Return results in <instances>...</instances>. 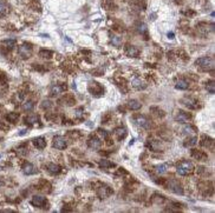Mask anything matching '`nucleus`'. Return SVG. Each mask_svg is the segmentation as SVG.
<instances>
[{
  "label": "nucleus",
  "mask_w": 215,
  "mask_h": 213,
  "mask_svg": "<svg viewBox=\"0 0 215 213\" xmlns=\"http://www.w3.org/2000/svg\"><path fill=\"white\" fill-rule=\"evenodd\" d=\"M193 171H194V165L189 160H183V161H181L180 164L177 165V170H176L177 174H180L182 177L188 175Z\"/></svg>",
  "instance_id": "1"
},
{
  "label": "nucleus",
  "mask_w": 215,
  "mask_h": 213,
  "mask_svg": "<svg viewBox=\"0 0 215 213\" xmlns=\"http://www.w3.org/2000/svg\"><path fill=\"white\" fill-rule=\"evenodd\" d=\"M195 64H196L200 68H202V70H205V71H209V70H212V68L214 67V60L210 57H202V58H198V60L195 61Z\"/></svg>",
  "instance_id": "2"
},
{
  "label": "nucleus",
  "mask_w": 215,
  "mask_h": 213,
  "mask_svg": "<svg viewBox=\"0 0 215 213\" xmlns=\"http://www.w3.org/2000/svg\"><path fill=\"white\" fill-rule=\"evenodd\" d=\"M132 121H134V124L137 127L143 128V130H147V128L150 127V120H149L145 115H141V114L134 115L132 117Z\"/></svg>",
  "instance_id": "3"
},
{
  "label": "nucleus",
  "mask_w": 215,
  "mask_h": 213,
  "mask_svg": "<svg viewBox=\"0 0 215 213\" xmlns=\"http://www.w3.org/2000/svg\"><path fill=\"white\" fill-rule=\"evenodd\" d=\"M163 185L168 190H170L172 192L176 193V194H183V189H182V186L180 185L179 181L174 180V179H172V180H164Z\"/></svg>",
  "instance_id": "4"
},
{
  "label": "nucleus",
  "mask_w": 215,
  "mask_h": 213,
  "mask_svg": "<svg viewBox=\"0 0 215 213\" xmlns=\"http://www.w3.org/2000/svg\"><path fill=\"white\" fill-rule=\"evenodd\" d=\"M181 103L187 107V108H189V110H198V107H200L198 100L191 98V97H184V98H182Z\"/></svg>",
  "instance_id": "5"
},
{
  "label": "nucleus",
  "mask_w": 215,
  "mask_h": 213,
  "mask_svg": "<svg viewBox=\"0 0 215 213\" xmlns=\"http://www.w3.org/2000/svg\"><path fill=\"white\" fill-rule=\"evenodd\" d=\"M30 204L34 207H38V208H44L47 205V200L43 196H33L32 199L30 200Z\"/></svg>",
  "instance_id": "6"
},
{
  "label": "nucleus",
  "mask_w": 215,
  "mask_h": 213,
  "mask_svg": "<svg viewBox=\"0 0 215 213\" xmlns=\"http://www.w3.org/2000/svg\"><path fill=\"white\" fill-rule=\"evenodd\" d=\"M53 147L59 150V151H63L67 147V141L64 137H60V135H57L53 138Z\"/></svg>",
  "instance_id": "7"
},
{
  "label": "nucleus",
  "mask_w": 215,
  "mask_h": 213,
  "mask_svg": "<svg viewBox=\"0 0 215 213\" xmlns=\"http://www.w3.org/2000/svg\"><path fill=\"white\" fill-rule=\"evenodd\" d=\"M18 53H19V56L21 58L27 59V58L31 57V54H32V47H31L30 45H27V44H24V45L19 46Z\"/></svg>",
  "instance_id": "8"
},
{
  "label": "nucleus",
  "mask_w": 215,
  "mask_h": 213,
  "mask_svg": "<svg viewBox=\"0 0 215 213\" xmlns=\"http://www.w3.org/2000/svg\"><path fill=\"white\" fill-rule=\"evenodd\" d=\"M112 194V190L111 187H109V186H100L98 190H97V196H98L100 199H105V198L110 197Z\"/></svg>",
  "instance_id": "9"
},
{
  "label": "nucleus",
  "mask_w": 215,
  "mask_h": 213,
  "mask_svg": "<svg viewBox=\"0 0 215 213\" xmlns=\"http://www.w3.org/2000/svg\"><path fill=\"white\" fill-rule=\"evenodd\" d=\"M21 170H23V173L26 174V175H32V174H36L37 173V168H36V166L31 163H25L23 165V167H21Z\"/></svg>",
  "instance_id": "10"
},
{
  "label": "nucleus",
  "mask_w": 215,
  "mask_h": 213,
  "mask_svg": "<svg viewBox=\"0 0 215 213\" xmlns=\"http://www.w3.org/2000/svg\"><path fill=\"white\" fill-rule=\"evenodd\" d=\"M125 53H126V56L130 58H137L140 56V51L136 47V46H134V45H126V47H125Z\"/></svg>",
  "instance_id": "11"
},
{
  "label": "nucleus",
  "mask_w": 215,
  "mask_h": 213,
  "mask_svg": "<svg viewBox=\"0 0 215 213\" xmlns=\"http://www.w3.org/2000/svg\"><path fill=\"white\" fill-rule=\"evenodd\" d=\"M190 119H191V115L189 113H187V112H183V111H180V112H177V114L175 117V120L176 121H179V123H187V121H189Z\"/></svg>",
  "instance_id": "12"
},
{
  "label": "nucleus",
  "mask_w": 215,
  "mask_h": 213,
  "mask_svg": "<svg viewBox=\"0 0 215 213\" xmlns=\"http://www.w3.org/2000/svg\"><path fill=\"white\" fill-rule=\"evenodd\" d=\"M89 91L93 96H100L103 93V87L97 82H91L90 86H89Z\"/></svg>",
  "instance_id": "13"
},
{
  "label": "nucleus",
  "mask_w": 215,
  "mask_h": 213,
  "mask_svg": "<svg viewBox=\"0 0 215 213\" xmlns=\"http://www.w3.org/2000/svg\"><path fill=\"white\" fill-rule=\"evenodd\" d=\"M191 157L195 158L196 160H200V161H206L208 156L203 151H198V150H193L191 151Z\"/></svg>",
  "instance_id": "14"
},
{
  "label": "nucleus",
  "mask_w": 215,
  "mask_h": 213,
  "mask_svg": "<svg viewBox=\"0 0 215 213\" xmlns=\"http://www.w3.org/2000/svg\"><path fill=\"white\" fill-rule=\"evenodd\" d=\"M65 90H66L65 86H62V85H52V87H51V90H50V93H51L52 97H56V96L62 94Z\"/></svg>",
  "instance_id": "15"
},
{
  "label": "nucleus",
  "mask_w": 215,
  "mask_h": 213,
  "mask_svg": "<svg viewBox=\"0 0 215 213\" xmlns=\"http://www.w3.org/2000/svg\"><path fill=\"white\" fill-rule=\"evenodd\" d=\"M88 145H89V147L92 148V150H98L100 147V145H102V141L97 138V137H95V135H92L89 141H88Z\"/></svg>",
  "instance_id": "16"
},
{
  "label": "nucleus",
  "mask_w": 215,
  "mask_h": 213,
  "mask_svg": "<svg viewBox=\"0 0 215 213\" xmlns=\"http://www.w3.org/2000/svg\"><path fill=\"white\" fill-rule=\"evenodd\" d=\"M59 103L63 104V105H67V106H71L74 104V98L71 96V94H65L63 98L59 99Z\"/></svg>",
  "instance_id": "17"
},
{
  "label": "nucleus",
  "mask_w": 215,
  "mask_h": 213,
  "mask_svg": "<svg viewBox=\"0 0 215 213\" xmlns=\"http://www.w3.org/2000/svg\"><path fill=\"white\" fill-rule=\"evenodd\" d=\"M32 143H33V145L37 148H39V150H43V148H45V146H46V141H45V138H44V137L34 138Z\"/></svg>",
  "instance_id": "18"
},
{
  "label": "nucleus",
  "mask_w": 215,
  "mask_h": 213,
  "mask_svg": "<svg viewBox=\"0 0 215 213\" xmlns=\"http://www.w3.org/2000/svg\"><path fill=\"white\" fill-rule=\"evenodd\" d=\"M126 106L129 110H131V111H138L141 107H142V104H141L138 100H129L128 101V104H126Z\"/></svg>",
  "instance_id": "19"
},
{
  "label": "nucleus",
  "mask_w": 215,
  "mask_h": 213,
  "mask_svg": "<svg viewBox=\"0 0 215 213\" xmlns=\"http://www.w3.org/2000/svg\"><path fill=\"white\" fill-rule=\"evenodd\" d=\"M132 87L137 88V90H142V88H145V82L142 80V78H135L134 80L131 81Z\"/></svg>",
  "instance_id": "20"
},
{
  "label": "nucleus",
  "mask_w": 215,
  "mask_h": 213,
  "mask_svg": "<svg viewBox=\"0 0 215 213\" xmlns=\"http://www.w3.org/2000/svg\"><path fill=\"white\" fill-rule=\"evenodd\" d=\"M46 167H47V171L51 174H58V173H60V171H62V167L57 164H53V163H49Z\"/></svg>",
  "instance_id": "21"
},
{
  "label": "nucleus",
  "mask_w": 215,
  "mask_h": 213,
  "mask_svg": "<svg viewBox=\"0 0 215 213\" xmlns=\"http://www.w3.org/2000/svg\"><path fill=\"white\" fill-rule=\"evenodd\" d=\"M126 134H128V132H126V130L124 127H117V128H115V135L117 137L118 140H123L126 137Z\"/></svg>",
  "instance_id": "22"
},
{
  "label": "nucleus",
  "mask_w": 215,
  "mask_h": 213,
  "mask_svg": "<svg viewBox=\"0 0 215 213\" xmlns=\"http://www.w3.org/2000/svg\"><path fill=\"white\" fill-rule=\"evenodd\" d=\"M148 147L154 152H161V143L157 140H151L148 143Z\"/></svg>",
  "instance_id": "23"
},
{
  "label": "nucleus",
  "mask_w": 215,
  "mask_h": 213,
  "mask_svg": "<svg viewBox=\"0 0 215 213\" xmlns=\"http://www.w3.org/2000/svg\"><path fill=\"white\" fill-rule=\"evenodd\" d=\"M213 144H214V141H213L212 138H209V137H207V135H203V137H202L201 146H203V147H206V148H209V147H213Z\"/></svg>",
  "instance_id": "24"
},
{
  "label": "nucleus",
  "mask_w": 215,
  "mask_h": 213,
  "mask_svg": "<svg viewBox=\"0 0 215 213\" xmlns=\"http://www.w3.org/2000/svg\"><path fill=\"white\" fill-rule=\"evenodd\" d=\"M175 87H176L177 90H187V88L189 87V82L187 81L186 79H180L179 81L176 82Z\"/></svg>",
  "instance_id": "25"
},
{
  "label": "nucleus",
  "mask_w": 215,
  "mask_h": 213,
  "mask_svg": "<svg viewBox=\"0 0 215 213\" xmlns=\"http://www.w3.org/2000/svg\"><path fill=\"white\" fill-rule=\"evenodd\" d=\"M168 168H169V164H161L155 166V171L157 174H164L165 172H168Z\"/></svg>",
  "instance_id": "26"
},
{
  "label": "nucleus",
  "mask_w": 215,
  "mask_h": 213,
  "mask_svg": "<svg viewBox=\"0 0 215 213\" xmlns=\"http://www.w3.org/2000/svg\"><path fill=\"white\" fill-rule=\"evenodd\" d=\"M25 123L27 125H36L39 123V117L38 115H28L25 118Z\"/></svg>",
  "instance_id": "27"
},
{
  "label": "nucleus",
  "mask_w": 215,
  "mask_h": 213,
  "mask_svg": "<svg viewBox=\"0 0 215 213\" xmlns=\"http://www.w3.org/2000/svg\"><path fill=\"white\" fill-rule=\"evenodd\" d=\"M6 120H7L8 123H12V124L17 123V121L19 120V114L16 113V112H11V113L6 114Z\"/></svg>",
  "instance_id": "28"
},
{
  "label": "nucleus",
  "mask_w": 215,
  "mask_h": 213,
  "mask_svg": "<svg viewBox=\"0 0 215 213\" xmlns=\"http://www.w3.org/2000/svg\"><path fill=\"white\" fill-rule=\"evenodd\" d=\"M7 13H8V5L4 0H0V16H6Z\"/></svg>",
  "instance_id": "29"
},
{
  "label": "nucleus",
  "mask_w": 215,
  "mask_h": 213,
  "mask_svg": "<svg viewBox=\"0 0 215 213\" xmlns=\"http://www.w3.org/2000/svg\"><path fill=\"white\" fill-rule=\"evenodd\" d=\"M33 108H34V103L32 100H28L23 104V110L25 112H31V111H33Z\"/></svg>",
  "instance_id": "30"
},
{
  "label": "nucleus",
  "mask_w": 215,
  "mask_h": 213,
  "mask_svg": "<svg viewBox=\"0 0 215 213\" xmlns=\"http://www.w3.org/2000/svg\"><path fill=\"white\" fill-rule=\"evenodd\" d=\"M38 187H39V190H43V191H50V189H51V185H50V182H47L46 180H41L39 184H38Z\"/></svg>",
  "instance_id": "31"
},
{
  "label": "nucleus",
  "mask_w": 215,
  "mask_h": 213,
  "mask_svg": "<svg viewBox=\"0 0 215 213\" xmlns=\"http://www.w3.org/2000/svg\"><path fill=\"white\" fill-rule=\"evenodd\" d=\"M39 56L41 58H45V59H50V58H52V56H53V52L49 51V49H41L40 52H39Z\"/></svg>",
  "instance_id": "32"
},
{
  "label": "nucleus",
  "mask_w": 215,
  "mask_h": 213,
  "mask_svg": "<svg viewBox=\"0 0 215 213\" xmlns=\"http://www.w3.org/2000/svg\"><path fill=\"white\" fill-rule=\"evenodd\" d=\"M206 90L210 93V94H214L215 93V82L214 80H210L206 84Z\"/></svg>",
  "instance_id": "33"
},
{
  "label": "nucleus",
  "mask_w": 215,
  "mask_h": 213,
  "mask_svg": "<svg viewBox=\"0 0 215 213\" xmlns=\"http://www.w3.org/2000/svg\"><path fill=\"white\" fill-rule=\"evenodd\" d=\"M2 45H4L6 49H11L12 47H14V45H16V40H14V39H7V40H4V41H2Z\"/></svg>",
  "instance_id": "34"
},
{
  "label": "nucleus",
  "mask_w": 215,
  "mask_h": 213,
  "mask_svg": "<svg viewBox=\"0 0 215 213\" xmlns=\"http://www.w3.org/2000/svg\"><path fill=\"white\" fill-rule=\"evenodd\" d=\"M114 166H115V164L110 163L109 160H105V159L99 161V167H102V168H109V167H114Z\"/></svg>",
  "instance_id": "35"
},
{
  "label": "nucleus",
  "mask_w": 215,
  "mask_h": 213,
  "mask_svg": "<svg viewBox=\"0 0 215 213\" xmlns=\"http://www.w3.org/2000/svg\"><path fill=\"white\" fill-rule=\"evenodd\" d=\"M196 143H198V139L195 138V137H193V138H189V139L186 140V143H184V146H194V145H196Z\"/></svg>",
  "instance_id": "36"
},
{
  "label": "nucleus",
  "mask_w": 215,
  "mask_h": 213,
  "mask_svg": "<svg viewBox=\"0 0 215 213\" xmlns=\"http://www.w3.org/2000/svg\"><path fill=\"white\" fill-rule=\"evenodd\" d=\"M51 101L50 100H43V103H41V107L44 108V110H49V108H51Z\"/></svg>",
  "instance_id": "37"
},
{
  "label": "nucleus",
  "mask_w": 215,
  "mask_h": 213,
  "mask_svg": "<svg viewBox=\"0 0 215 213\" xmlns=\"http://www.w3.org/2000/svg\"><path fill=\"white\" fill-rule=\"evenodd\" d=\"M183 131H184V133H187V134H190V133H195V128L193 127V126H186L184 128H183Z\"/></svg>",
  "instance_id": "38"
},
{
  "label": "nucleus",
  "mask_w": 215,
  "mask_h": 213,
  "mask_svg": "<svg viewBox=\"0 0 215 213\" xmlns=\"http://www.w3.org/2000/svg\"><path fill=\"white\" fill-rule=\"evenodd\" d=\"M137 31L140 33H147V26L144 24H140L137 26Z\"/></svg>",
  "instance_id": "39"
},
{
  "label": "nucleus",
  "mask_w": 215,
  "mask_h": 213,
  "mask_svg": "<svg viewBox=\"0 0 215 213\" xmlns=\"http://www.w3.org/2000/svg\"><path fill=\"white\" fill-rule=\"evenodd\" d=\"M83 113H84V110H83L82 107H81V108H77V110L74 111V115H76V118H82Z\"/></svg>",
  "instance_id": "40"
},
{
  "label": "nucleus",
  "mask_w": 215,
  "mask_h": 213,
  "mask_svg": "<svg viewBox=\"0 0 215 213\" xmlns=\"http://www.w3.org/2000/svg\"><path fill=\"white\" fill-rule=\"evenodd\" d=\"M111 42H112L115 46H119V45H121V38H119V37H112Z\"/></svg>",
  "instance_id": "41"
},
{
  "label": "nucleus",
  "mask_w": 215,
  "mask_h": 213,
  "mask_svg": "<svg viewBox=\"0 0 215 213\" xmlns=\"http://www.w3.org/2000/svg\"><path fill=\"white\" fill-rule=\"evenodd\" d=\"M98 132H99V134H100V135H102L103 138H105V139H107L108 137H109V133H108V132L105 131V130H103V128H99Z\"/></svg>",
  "instance_id": "42"
},
{
  "label": "nucleus",
  "mask_w": 215,
  "mask_h": 213,
  "mask_svg": "<svg viewBox=\"0 0 215 213\" xmlns=\"http://www.w3.org/2000/svg\"><path fill=\"white\" fill-rule=\"evenodd\" d=\"M168 37H169L170 39H173V38H174V33H168Z\"/></svg>",
  "instance_id": "43"
},
{
  "label": "nucleus",
  "mask_w": 215,
  "mask_h": 213,
  "mask_svg": "<svg viewBox=\"0 0 215 213\" xmlns=\"http://www.w3.org/2000/svg\"><path fill=\"white\" fill-rule=\"evenodd\" d=\"M25 133H26V130H23V131L20 132L19 134H20V135H23V134H25Z\"/></svg>",
  "instance_id": "44"
},
{
  "label": "nucleus",
  "mask_w": 215,
  "mask_h": 213,
  "mask_svg": "<svg viewBox=\"0 0 215 213\" xmlns=\"http://www.w3.org/2000/svg\"><path fill=\"white\" fill-rule=\"evenodd\" d=\"M0 185H1V184H0Z\"/></svg>",
  "instance_id": "45"
}]
</instances>
